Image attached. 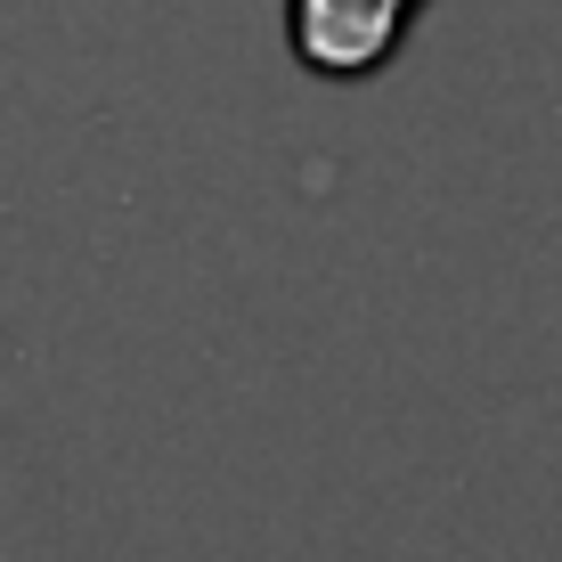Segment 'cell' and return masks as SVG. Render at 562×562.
<instances>
[{"label":"cell","mask_w":562,"mask_h":562,"mask_svg":"<svg viewBox=\"0 0 562 562\" xmlns=\"http://www.w3.org/2000/svg\"><path fill=\"white\" fill-rule=\"evenodd\" d=\"M432 0H285V49L318 82H375Z\"/></svg>","instance_id":"6da1fadb"}]
</instances>
